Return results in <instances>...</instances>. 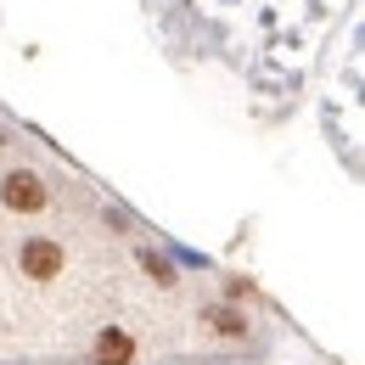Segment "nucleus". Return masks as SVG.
Returning a JSON list of instances; mask_svg holds the SVG:
<instances>
[{
    "label": "nucleus",
    "mask_w": 365,
    "mask_h": 365,
    "mask_svg": "<svg viewBox=\"0 0 365 365\" xmlns=\"http://www.w3.org/2000/svg\"><path fill=\"white\" fill-rule=\"evenodd\" d=\"M197 337L202 343H247L253 337V315L242 304H225V298H208L197 309Z\"/></svg>",
    "instance_id": "7ed1b4c3"
},
{
    "label": "nucleus",
    "mask_w": 365,
    "mask_h": 365,
    "mask_svg": "<svg viewBox=\"0 0 365 365\" xmlns=\"http://www.w3.org/2000/svg\"><path fill=\"white\" fill-rule=\"evenodd\" d=\"M11 275L23 281V287H56V281H68V242L62 236H51V230H29V236H17L11 242Z\"/></svg>",
    "instance_id": "f257e3e1"
},
{
    "label": "nucleus",
    "mask_w": 365,
    "mask_h": 365,
    "mask_svg": "<svg viewBox=\"0 0 365 365\" xmlns=\"http://www.w3.org/2000/svg\"><path fill=\"white\" fill-rule=\"evenodd\" d=\"M135 264H140V275H146L158 292H180V281H185L180 264H175L169 253H158L152 242H135Z\"/></svg>",
    "instance_id": "39448f33"
},
{
    "label": "nucleus",
    "mask_w": 365,
    "mask_h": 365,
    "mask_svg": "<svg viewBox=\"0 0 365 365\" xmlns=\"http://www.w3.org/2000/svg\"><path fill=\"white\" fill-rule=\"evenodd\" d=\"M220 298H225V304H242V309H253V304H259V287H253V281H242V275H225Z\"/></svg>",
    "instance_id": "423d86ee"
},
{
    "label": "nucleus",
    "mask_w": 365,
    "mask_h": 365,
    "mask_svg": "<svg viewBox=\"0 0 365 365\" xmlns=\"http://www.w3.org/2000/svg\"><path fill=\"white\" fill-rule=\"evenodd\" d=\"M85 365H140V337L124 320L96 326V337L85 343Z\"/></svg>",
    "instance_id": "20e7f679"
},
{
    "label": "nucleus",
    "mask_w": 365,
    "mask_h": 365,
    "mask_svg": "<svg viewBox=\"0 0 365 365\" xmlns=\"http://www.w3.org/2000/svg\"><path fill=\"white\" fill-rule=\"evenodd\" d=\"M51 202H56V185H51L46 169H34V163L0 169V214H11V220H46Z\"/></svg>",
    "instance_id": "f03ea898"
}]
</instances>
